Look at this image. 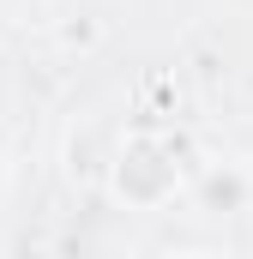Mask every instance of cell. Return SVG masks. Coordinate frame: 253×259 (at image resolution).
<instances>
[{
  "mask_svg": "<svg viewBox=\"0 0 253 259\" xmlns=\"http://www.w3.org/2000/svg\"><path fill=\"white\" fill-rule=\"evenodd\" d=\"M0 193H6V151H0Z\"/></svg>",
  "mask_w": 253,
  "mask_h": 259,
  "instance_id": "7a4b0ae2",
  "label": "cell"
},
{
  "mask_svg": "<svg viewBox=\"0 0 253 259\" xmlns=\"http://www.w3.org/2000/svg\"><path fill=\"white\" fill-rule=\"evenodd\" d=\"M181 181H187L181 151L163 133H133L115 157V199H126L133 211H163L181 193Z\"/></svg>",
  "mask_w": 253,
  "mask_h": 259,
  "instance_id": "6da1fadb",
  "label": "cell"
}]
</instances>
